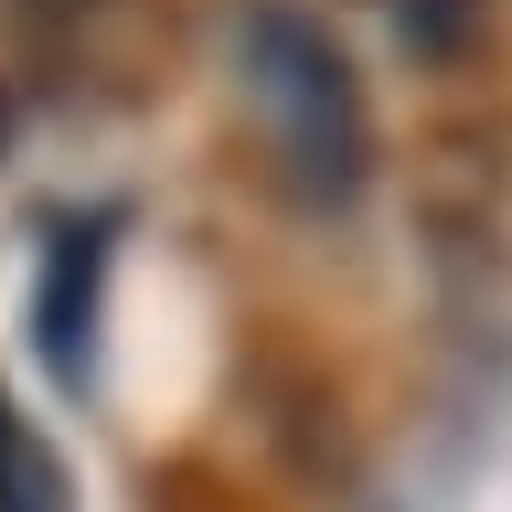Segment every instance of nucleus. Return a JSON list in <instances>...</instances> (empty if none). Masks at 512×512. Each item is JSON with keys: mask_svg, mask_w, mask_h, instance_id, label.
<instances>
[{"mask_svg": "<svg viewBox=\"0 0 512 512\" xmlns=\"http://www.w3.org/2000/svg\"><path fill=\"white\" fill-rule=\"evenodd\" d=\"M0 139H11V96H0Z\"/></svg>", "mask_w": 512, "mask_h": 512, "instance_id": "39448f33", "label": "nucleus"}, {"mask_svg": "<svg viewBox=\"0 0 512 512\" xmlns=\"http://www.w3.org/2000/svg\"><path fill=\"white\" fill-rule=\"evenodd\" d=\"M107 235H118V214H75V224H54V256H43L32 342H43V363L64 384H86V363H96V267H107Z\"/></svg>", "mask_w": 512, "mask_h": 512, "instance_id": "f03ea898", "label": "nucleus"}, {"mask_svg": "<svg viewBox=\"0 0 512 512\" xmlns=\"http://www.w3.org/2000/svg\"><path fill=\"white\" fill-rule=\"evenodd\" d=\"M235 54H246V96H256V128H267V160H278L288 203L342 214L352 192H363V171H374V107L352 86L342 43L310 11L256 0L246 32H235Z\"/></svg>", "mask_w": 512, "mask_h": 512, "instance_id": "f257e3e1", "label": "nucleus"}, {"mask_svg": "<svg viewBox=\"0 0 512 512\" xmlns=\"http://www.w3.org/2000/svg\"><path fill=\"white\" fill-rule=\"evenodd\" d=\"M470 11H480V0H406V43H416V54H448V43L470 32Z\"/></svg>", "mask_w": 512, "mask_h": 512, "instance_id": "20e7f679", "label": "nucleus"}, {"mask_svg": "<svg viewBox=\"0 0 512 512\" xmlns=\"http://www.w3.org/2000/svg\"><path fill=\"white\" fill-rule=\"evenodd\" d=\"M0 512H75V480H64L54 438L11 395H0Z\"/></svg>", "mask_w": 512, "mask_h": 512, "instance_id": "7ed1b4c3", "label": "nucleus"}]
</instances>
